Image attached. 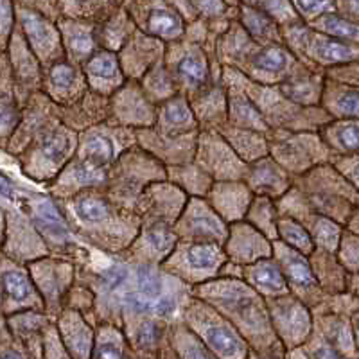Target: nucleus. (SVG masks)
<instances>
[{
  "mask_svg": "<svg viewBox=\"0 0 359 359\" xmlns=\"http://www.w3.org/2000/svg\"><path fill=\"white\" fill-rule=\"evenodd\" d=\"M182 320L196 332L212 354L221 359H246L253 358L252 348L245 336L237 331L236 325L224 314L208 302L192 294L185 306Z\"/></svg>",
  "mask_w": 359,
  "mask_h": 359,
  "instance_id": "nucleus-6",
  "label": "nucleus"
},
{
  "mask_svg": "<svg viewBox=\"0 0 359 359\" xmlns=\"http://www.w3.org/2000/svg\"><path fill=\"white\" fill-rule=\"evenodd\" d=\"M57 27L62 33L63 49L69 62L81 67L95 50L101 49L97 40V24L83 18L60 17Z\"/></svg>",
  "mask_w": 359,
  "mask_h": 359,
  "instance_id": "nucleus-30",
  "label": "nucleus"
},
{
  "mask_svg": "<svg viewBox=\"0 0 359 359\" xmlns=\"http://www.w3.org/2000/svg\"><path fill=\"white\" fill-rule=\"evenodd\" d=\"M194 13V20L200 18L210 24L217 34L224 33L229 25L237 18L233 15V6L226 0H187Z\"/></svg>",
  "mask_w": 359,
  "mask_h": 359,
  "instance_id": "nucleus-51",
  "label": "nucleus"
},
{
  "mask_svg": "<svg viewBox=\"0 0 359 359\" xmlns=\"http://www.w3.org/2000/svg\"><path fill=\"white\" fill-rule=\"evenodd\" d=\"M79 133L65 123H57L38 135L34 156L41 178L54 180L74 158L78 149Z\"/></svg>",
  "mask_w": 359,
  "mask_h": 359,
  "instance_id": "nucleus-18",
  "label": "nucleus"
},
{
  "mask_svg": "<svg viewBox=\"0 0 359 359\" xmlns=\"http://www.w3.org/2000/svg\"><path fill=\"white\" fill-rule=\"evenodd\" d=\"M232 70L237 81L241 83L246 94L252 97L255 107L261 110L269 130L318 131L323 124L332 118L322 107L297 104L282 94L277 85H262V83L248 79L241 72H237L236 69Z\"/></svg>",
  "mask_w": 359,
  "mask_h": 359,
  "instance_id": "nucleus-4",
  "label": "nucleus"
},
{
  "mask_svg": "<svg viewBox=\"0 0 359 359\" xmlns=\"http://www.w3.org/2000/svg\"><path fill=\"white\" fill-rule=\"evenodd\" d=\"M189 198L191 196L187 192L172 184L171 180H158L144 189L135 210L142 223H168L175 226Z\"/></svg>",
  "mask_w": 359,
  "mask_h": 359,
  "instance_id": "nucleus-19",
  "label": "nucleus"
},
{
  "mask_svg": "<svg viewBox=\"0 0 359 359\" xmlns=\"http://www.w3.org/2000/svg\"><path fill=\"white\" fill-rule=\"evenodd\" d=\"M92 358H135L123 327L111 322L95 323V341L94 348H92Z\"/></svg>",
  "mask_w": 359,
  "mask_h": 359,
  "instance_id": "nucleus-42",
  "label": "nucleus"
},
{
  "mask_svg": "<svg viewBox=\"0 0 359 359\" xmlns=\"http://www.w3.org/2000/svg\"><path fill=\"white\" fill-rule=\"evenodd\" d=\"M88 88L101 95H111L126 83V74L118 62V54L108 49L95 50L81 65Z\"/></svg>",
  "mask_w": 359,
  "mask_h": 359,
  "instance_id": "nucleus-29",
  "label": "nucleus"
},
{
  "mask_svg": "<svg viewBox=\"0 0 359 359\" xmlns=\"http://www.w3.org/2000/svg\"><path fill=\"white\" fill-rule=\"evenodd\" d=\"M239 278L248 282L250 286L257 290L264 298L291 293L286 277L275 257H266L252 264L239 266Z\"/></svg>",
  "mask_w": 359,
  "mask_h": 359,
  "instance_id": "nucleus-37",
  "label": "nucleus"
},
{
  "mask_svg": "<svg viewBox=\"0 0 359 359\" xmlns=\"http://www.w3.org/2000/svg\"><path fill=\"white\" fill-rule=\"evenodd\" d=\"M273 257L277 259L282 273L286 277L290 291L302 302L311 307V311L323 302L325 293L320 286L318 278L314 275L307 255L297 252L286 243L273 241Z\"/></svg>",
  "mask_w": 359,
  "mask_h": 359,
  "instance_id": "nucleus-17",
  "label": "nucleus"
},
{
  "mask_svg": "<svg viewBox=\"0 0 359 359\" xmlns=\"http://www.w3.org/2000/svg\"><path fill=\"white\" fill-rule=\"evenodd\" d=\"M339 264L352 273H359V237L354 232L343 230L341 241H339L338 252Z\"/></svg>",
  "mask_w": 359,
  "mask_h": 359,
  "instance_id": "nucleus-56",
  "label": "nucleus"
},
{
  "mask_svg": "<svg viewBox=\"0 0 359 359\" xmlns=\"http://www.w3.org/2000/svg\"><path fill=\"white\" fill-rule=\"evenodd\" d=\"M269 155L293 176H300L320 163L329 162L332 151L318 131L268 130Z\"/></svg>",
  "mask_w": 359,
  "mask_h": 359,
  "instance_id": "nucleus-8",
  "label": "nucleus"
},
{
  "mask_svg": "<svg viewBox=\"0 0 359 359\" xmlns=\"http://www.w3.org/2000/svg\"><path fill=\"white\" fill-rule=\"evenodd\" d=\"M332 155H358L359 118H331L318 130Z\"/></svg>",
  "mask_w": 359,
  "mask_h": 359,
  "instance_id": "nucleus-41",
  "label": "nucleus"
},
{
  "mask_svg": "<svg viewBox=\"0 0 359 359\" xmlns=\"http://www.w3.org/2000/svg\"><path fill=\"white\" fill-rule=\"evenodd\" d=\"M320 107L332 118H359V86L325 78Z\"/></svg>",
  "mask_w": 359,
  "mask_h": 359,
  "instance_id": "nucleus-39",
  "label": "nucleus"
},
{
  "mask_svg": "<svg viewBox=\"0 0 359 359\" xmlns=\"http://www.w3.org/2000/svg\"><path fill=\"white\" fill-rule=\"evenodd\" d=\"M334 168L339 169V172L343 175V178L347 180L348 184L359 191V160H354V162H348L347 165H343V163L336 162Z\"/></svg>",
  "mask_w": 359,
  "mask_h": 359,
  "instance_id": "nucleus-60",
  "label": "nucleus"
},
{
  "mask_svg": "<svg viewBox=\"0 0 359 359\" xmlns=\"http://www.w3.org/2000/svg\"><path fill=\"white\" fill-rule=\"evenodd\" d=\"M57 205L72 232L99 252H124L142 226L137 210L115 203L104 187L85 189Z\"/></svg>",
  "mask_w": 359,
  "mask_h": 359,
  "instance_id": "nucleus-2",
  "label": "nucleus"
},
{
  "mask_svg": "<svg viewBox=\"0 0 359 359\" xmlns=\"http://www.w3.org/2000/svg\"><path fill=\"white\" fill-rule=\"evenodd\" d=\"M15 57H13V67H15V74H17L18 81L25 83L27 86L38 88L41 85V63L33 53V49L29 47L25 38H18L15 41Z\"/></svg>",
  "mask_w": 359,
  "mask_h": 359,
  "instance_id": "nucleus-54",
  "label": "nucleus"
},
{
  "mask_svg": "<svg viewBox=\"0 0 359 359\" xmlns=\"http://www.w3.org/2000/svg\"><path fill=\"white\" fill-rule=\"evenodd\" d=\"M20 110L11 95L0 97V133H13L20 124Z\"/></svg>",
  "mask_w": 359,
  "mask_h": 359,
  "instance_id": "nucleus-58",
  "label": "nucleus"
},
{
  "mask_svg": "<svg viewBox=\"0 0 359 359\" xmlns=\"http://www.w3.org/2000/svg\"><path fill=\"white\" fill-rule=\"evenodd\" d=\"M291 4L307 24L325 13L336 11V0H291Z\"/></svg>",
  "mask_w": 359,
  "mask_h": 359,
  "instance_id": "nucleus-57",
  "label": "nucleus"
},
{
  "mask_svg": "<svg viewBox=\"0 0 359 359\" xmlns=\"http://www.w3.org/2000/svg\"><path fill=\"white\" fill-rule=\"evenodd\" d=\"M168 180H171L180 189H184L191 198H205L208 189L214 184L212 176L208 175L201 165H198L194 160L187 163L168 165Z\"/></svg>",
  "mask_w": 359,
  "mask_h": 359,
  "instance_id": "nucleus-46",
  "label": "nucleus"
},
{
  "mask_svg": "<svg viewBox=\"0 0 359 359\" xmlns=\"http://www.w3.org/2000/svg\"><path fill=\"white\" fill-rule=\"evenodd\" d=\"M223 81L226 85V99H229V124L245 130H255L268 133L269 126L262 117L261 110L255 107L241 83L233 76L230 67L223 65Z\"/></svg>",
  "mask_w": 359,
  "mask_h": 359,
  "instance_id": "nucleus-31",
  "label": "nucleus"
},
{
  "mask_svg": "<svg viewBox=\"0 0 359 359\" xmlns=\"http://www.w3.org/2000/svg\"><path fill=\"white\" fill-rule=\"evenodd\" d=\"M121 327L126 332L130 347L140 358H175L169 345V327L171 323L151 313L123 314Z\"/></svg>",
  "mask_w": 359,
  "mask_h": 359,
  "instance_id": "nucleus-16",
  "label": "nucleus"
},
{
  "mask_svg": "<svg viewBox=\"0 0 359 359\" xmlns=\"http://www.w3.org/2000/svg\"><path fill=\"white\" fill-rule=\"evenodd\" d=\"M2 291L6 297L15 304H20L25 307H34L38 302V287H34L33 277H29L22 269H8L4 271L2 278Z\"/></svg>",
  "mask_w": 359,
  "mask_h": 359,
  "instance_id": "nucleus-52",
  "label": "nucleus"
},
{
  "mask_svg": "<svg viewBox=\"0 0 359 359\" xmlns=\"http://www.w3.org/2000/svg\"><path fill=\"white\" fill-rule=\"evenodd\" d=\"M307 24V22H306ZM309 25L320 33L331 34V36L341 38V40L348 41H358L359 43V24L358 22H352L348 18L341 17L339 13H325L322 17L314 18L313 22H309Z\"/></svg>",
  "mask_w": 359,
  "mask_h": 359,
  "instance_id": "nucleus-55",
  "label": "nucleus"
},
{
  "mask_svg": "<svg viewBox=\"0 0 359 359\" xmlns=\"http://www.w3.org/2000/svg\"><path fill=\"white\" fill-rule=\"evenodd\" d=\"M323 85H325V72L306 65L277 86L282 94L297 102V104H302V107H320Z\"/></svg>",
  "mask_w": 359,
  "mask_h": 359,
  "instance_id": "nucleus-38",
  "label": "nucleus"
},
{
  "mask_svg": "<svg viewBox=\"0 0 359 359\" xmlns=\"http://www.w3.org/2000/svg\"><path fill=\"white\" fill-rule=\"evenodd\" d=\"M108 182V169H99L74 156L63 171L54 178V194L57 200L74 196L76 192L90 187H104Z\"/></svg>",
  "mask_w": 359,
  "mask_h": 359,
  "instance_id": "nucleus-35",
  "label": "nucleus"
},
{
  "mask_svg": "<svg viewBox=\"0 0 359 359\" xmlns=\"http://www.w3.org/2000/svg\"><path fill=\"white\" fill-rule=\"evenodd\" d=\"M176 243L178 236L172 224L142 223L133 243L124 252H121V255L130 262L160 266L171 255Z\"/></svg>",
  "mask_w": 359,
  "mask_h": 359,
  "instance_id": "nucleus-22",
  "label": "nucleus"
},
{
  "mask_svg": "<svg viewBox=\"0 0 359 359\" xmlns=\"http://www.w3.org/2000/svg\"><path fill=\"white\" fill-rule=\"evenodd\" d=\"M0 194L4 198H9V200L17 198V192H15V187L11 185V182L2 175H0Z\"/></svg>",
  "mask_w": 359,
  "mask_h": 359,
  "instance_id": "nucleus-62",
  "label": "nucleus"
},
{
  "mask_svg": "<svg viewBox=\"0 0 359 359\" xmlns=\"http://www.w3.org/2000/svg\"><path fill=\"white\" fill-rule=\"evenodd\" d=\"M336 13L359 24V0H336Z\"/></svg>",
  "mask_w": 359,
  "mask_h": 359,
  "instance_id": "nucleus-61",
  "label": "nucleus"
},
{
  "mask_svg": "<svg viewBox=\"0 0 359 359\" xmlns=\"http://www.w3.org/2000/svg\"><path fill=\"white\" fill-rule=\"evenodd\" d=\"M253 196L245 180H217L208 189L205 200L230 224L245 219Z\"/></svg>",
  "mask_w": 359,
  "mask_h": 359,
  "instance_id": "nucleus-27",
  "label": "nucleus"
},
{
  "mask_svg": "<svg viewBox=\"0 0 359 359\" xmlns=\"http://www.w3.org/2000/svg\"><path fill=\"white\" fill-rule=\"evenodd\" d=\"M189 102L201 130H219L221 126L229 124V99L223 76L201 92L191 95Z\"/></svg>",
  "mask_w": 359,
  "mask_h": 359,
  "instance_id": "nucleus-33",
  "label": "nucleus"
},
{
  "mask_svg": "<svg viewBox=\"0 0 359 359\" xmlns=\"http://www.w3.org/2000/svg\"><path fill=\"white\" fill-rule=\"evenodd\" d=\"M165 178H168L165 163L155 158L151 153H147L139 144H135L118 156L117 162L110 168L104 191L115 203L135 210V205L144 189L153 182Z\"/></svg>",
  "mask_w": 359,
  "mask_h": 359,
  "instance_id": "nucleus-5",
  "label": "nucleus"
},
{
  "mask_svg": "<svg viewBox=\"0 0 359 359\" xmlns=\"http://www.w3.org/2000/svg\"><path fill=\"white\" fill-rule=\"evenodd\" d=\"M237 22L259 43H286L284 34H282V25L262 9L237 2Z\"/></svg>",
  "mask_w": 359,
  "mask_h": 359,
  "instance_id": "nucleus-40",
  "label": "nucleus"
},
{
  "mask_svg": "<svg viewBox=\"0 0 359 359\" xmlns=\"http://www.w3.org/2000/svg\"><path fill=\"white\" fill-rule=\"evenodd\" d=\"M108 117H110V97L90 88L74 104L62 108V121L78 133L95 124L107 123Z\"/></svg>",
  "mask_w": 359,
  "mask_h": 359,
  "instance_id": "nucleus-36",
  "label": "nucleus"
},
{
  "mask_svg": "<svg viewBox=\"0 0 359 359\" xmlns=\"http://www.w3.org/2000/svg\"><path fill=\"white\" fill-rule=\"evenodd\" d=\"M336 253L327 252L316 246L309 255L311 268L318 278L323 293H341L345 290V275L338 262L334 261Z\"/></svg>",
  "mask_w": 359,
  "mask_h": 359,
  "instance_id": "nucleus-47",
  "label": "nucleus"
},
{
  "mask_svg": "<svg viewBox=\"0 0 359 359\" xmlns=\"http://www.w3.org/2000/svg\"><path fill=\"white\" fill-rule=\"evenodd\" d=\"M266 306L275 334L286 348V354L306 343L314 327L313 311L306 302L293 293H286L266 298Z\"/></svg>",
  "mask_w": 359,
  "mask_h": 359,
  "instance_id": "nucleus-11",
  "label": "nucleus"
},
{
  "mask_svg": "<svg viewBox=\"0 0 359 359\" xmlns=\"http://www.w3.org/2000/svg\"><path fill=\"white\" fill-rule=\"evenodd\" d=\"M230 224L219 216L205 198H189L180 217L175 223V232L182 241L216 243L224 246Z\"/></svg>",
  "mask_w": 359,
  "mask_h": 359,
  "instance_id": "nucleus-14",
  "label": "nucleus"
},
{
  "mask_svg": "<svg viewBox=\"0 0 359 359\" xmlns=\"http://www.w3.org/2000/svg\"><path fill=\"white\" fill-rule=\"evenodd\" d=\"M135 31H137V25H135L133 18L128 13V9L123 6L114 15H110L107 20H102L97 24L99 45H101V49L118 53Z\"/></svg>",
  "mask_w": 359,
  "mask_h": 359,
  "instance_id": "nucleus-44",
  "label": "nucleus"
},
{
  "mask_svg": "<svg viewBox=\"0 0 359 359\" xmlns=\"http://www.w3.org/2000/svg\"><path fill=\"white\" fill-rule=\"evenodd\" d=\"M124 6V0H60L62 17L83 18V20L99 22L107 20L117 9Z\"/></svg>",
  "mask_w": 359,
  "mask_h": 359,
  "instance_id": "nucleus-48",
  "label": "nucleus"
},
{
  "mask_svg": "<svg viewBox=\"0 0 359 359\" xmlns=\"http://www.w3.org/2000/svg\"><path fill=\"white\" fill-rule=\"evenodd\" d=\"M43 86L47 97L53 99L62 108L74 104L88 90L83 69L69 60H62L47 67Z\"/></svg>",
  "mask_w": 359,
  "mask_h": 359,
  "instance_id": "nucleus-25",
  "label": "nucleus"
},
{
  "mask_svg": "<svg viewBox=\"0 0 359 359\" xmlns=\"http://www.w3.org/2000/svg\"><path fill=\"white\" fill-rule=\"evenodd\" d=\"M192 294L224 314L245 336L253 358H286L269 320L266 298L239 277H219L192 286Z\"/></svg>",
  "mask_w": 359,
  "mask_h": 359,
  "instance_id": "nucleus-1",
  "label": "nucleus"
},
{
  "mask_svg": "<svg viewBox=\"0 0 359 359\" xmlns=\"http://www.w3.org/2000/svg\"><path fill=\"white\" fill-rule=\"evenodd\" d=\"M194 162L217 180H245L248 163L233 151L217 130H201L198 135V146Z\"/></svg>",
  "mask_w": 359,
  "mask_h": 359,
  "instance_id": "nucleus-15",
  "label": "nucleus"
},
{
  "mask_svg": "<svg viewBox=\"0 0 359 359\" xmlns=\"http://www.w3.org/2000/svg\"><path fill=\"white\" fill-rule=\"evenodd\" d=\"M214 54L221 65L262 85H280L306 67L286 43L264 45L253 40L237 18L217 36Z\"/></svg>",
  "mask_w": 359,
  "mask_h": 359,
  "instance_id": "nucleus-3",
  "label": "nucleus"
},
{
  "mask_svg": "<svg viewBox=\"0 0 359 359\" xmlns=\"http://www.w3.org/2000/svg\"><path fill=\"white\" fill-rule=\"evenodd\" d=\"M108 123L133 130L155 126L156 104L147 99L137 79H126V83L110 97Z\"/></svg>",
  "mask_w": 359,
  "mask_h": 359,
  "instance_id": "nucleus-21",
  "label": "nucleus"
},
{
  "mask_svg": "<svg viewBox=\"0 0 359 359\" xmlns=\"http://www.w3.org/2000/svg\"><path fill=\"white\" fill-rule=\"evenodd\" d=\"M137 144V133L133 128L118 126L111 123L95 124L92 128L79 131L76 158L99 169H108Z\"/></svg>",
  "mask_w": 359,
  "mask_h": 359,
  "instance_id": "nucleus-10",
  "label": "nucleus"
},
{
  "mask_svg": "<svg viewBox=\"0 0 359 359\" xmlns=\"http://www.w3.org/2000/svg\"><path fill=\"white\" fill-rule=\"evenodd\" d=\"M135 133H137V144L144 147L147 153H151L160 162L165 163V168L176 165V163L192 162L196 155L200 131L184 135V137H165L151 126L135 130Z\"/></svg>",
  "mask_w": 359,
  "mask_h": 359,
  "instance_id": "nucleus-24",
  "label": "nucleus"
},
{
  "mask_svg": "<svg viewBox=\"0 0 359 359\" xmlns=\"http://www.w3.org/2000/svg\"><path fill=\"white\" fill-rule=\"evenodd\" d=\"M169 345H171L175 358L216 359V355L205 345L203 339L192 331L184 320H176L169 327Z\"/></svg>",
  "mask_w": 359,
  "mask_h": 359,
  "instance_id": "nucleus-45",
  "label": "nucleus"
},
{
  "mask_svg": "<svg viewBox=\"0 0 359 359\" xmlns=\"http://www.w3.org/2000/svg\"><path fill=\"white\" fill-rule=\"evenodd\" d=\"M139 83L140 86H142L144 94L147 95V99L151 102H155L156 107L162 104L163 101L171 99L172 95L180 94L178 86H176L168 65L163 62V57L144 74Z\"/></svg>",
  "mask_w": 359,
  "mask_h": 359,
  "instance_id": "nucleus-49",
  "label": "nucleus"
},
{
  "mask_svg": "<svg viewBox=\"0 0 359 359\" xmlns=\"http://www.w3.org/2000/svg\"><path fill=\"white\" fill-rule=\"evenodd\" d=\"M224 252L230 262L239 266L252 264L261 259L273 257V241L268 239L246 219L230 223Z\"/></svg>",
  "mask_w": 359,
  "mask_h": 359,
  "instance_id": "nucleus-23",
  "label": "nucleus"
},
{
  "mask_svg": "<svg viewBox=\"0 0 359 359\" xmlns=\"http://www.w3.org/2000/svg\"><path fill=\"white\" fill-rule=\"evenodd\" d=\"M226 142L233 147V151L241 156L246 163L255 162L262 156L269 155V146L266 133L255 130H245V128H236L230 124H224L219 130Z\"/></svg>",
  "mask_w": 359,
  "mask_h": 359,
  "instance_id": "nucleus-43",
  "label": "nucleus"
},
{
  "mask_svg": "<svg viewBox=\"0 0 359 359\" xmlns=\"http://www.w3.org/2000/svg\"><path fill=\"white\" fill-rule=\"evenodd\" d=\"M156 131L165 137H184L201 131L196 115L185 94H176L156 107Z\"/></svg>",
  "mask_w": 359,
  "mask_h": 359,
  "instance_id": "nucleus-34",
  "label": "nucleus"
},
{
  "mask_svg": "<svg viewBox=\"0 0 359 359\" xmlns=\"http://www.w3.org/2000/svg\"><path fill=\"white\" fill-rule=\"evenodd\" d=\"M278 207L277 201L271 200L268 196H261L255 194L248 207L245 219L250 224H253L255 229L261 230L268 239L277 241L278 232H277V219H278Z\"/></svg>",
  "mask_w": 359,
  "mask_h": 359,
  "instance_id": "nucleus-50",
  "label": "nucleus"
},
{
  "mask_svg": "<svg viewBox=\"0 0 359 359\" xmlns=\"http://www.w3.org/2000/svg\"><path fill=\"white\" fill-rule=\"evenodd\" d=\"M34 286L43 298L45 311L49 318L56 320L67 307V298L78 278V268L67 259H41L31 266Z\"/></svg>",
  "mask_w": 359,
  "mask_h": 359,
  "instance_id": "nucleus-13",
  "label": "nucleus"
},
{
  "mask_svg": "<svg viewBox=\"0 0 359 359\" xmlns=\"http://www.w3.org/2000/svg\"><path fill=\"white\" fill-rule=\"evenodd\" d=\"M226 261L229 257H226L224 246L216 245V243L178 239L171 255L160 264V268L192 287L219 277Z\"/></svg>",
  "mask_w": 359,
  "mask_h": 359,
  "instance_id": "nucleus-9",
  "label": "nucleus"
},
{
  "mask_svg": "<svg viewBox=\"0 0 359 359\" xmlns=\"http://www.w3.org/2000/svg\"><path fill=\"white\" fill-rule=\"evenodd\" d=\"M124 8L142 33L165 43L184 38L187 22L172 0H126Z\"/></svg>",
  "mask_w": 359,
  "mask_h": 359,
  "instance_id": "nucleus-12",
  "label": "nucleus"
},
{
  "mask_svg": "<svg viewBox=\"0 0 359 359\" xmlns=\"http://www.w3.org/2000/svg\"><path fill=\"white\" fill-rule=\"evenodd\" d=\"M351 325H352V334H354V341H355V347L359 348V309L352 314V320H351Z\"/></svg>",
  "mask_w": 359,
  "mask_h": 359,
  "instance_id": "nucleus-63",
  "label": "nucleus"
},
{
  "mask_svg": "<svg viewBox=\"0 0 359 359\" xmlns=\"http://www.w3.org/2000/svg\"><path fill=\"white\" fill-rule=\"evenodd\" d=\"M277 232L278 241L286 243L287 246H291L297 252L304 253L307 257L316 250V243H314L309 230L300 221L290 216V214H278Z\"/></svg>",
  "mask_w": 359,
  "mask_h": 359,
  "instance_id": "nucleus-53",
  "label": "nucleus"
},
{
  "mask_svg": "<svg viewBox=\"0 0 359 359\" xmlns=\"http://www.w3.org/2000/svg\"><path fill=\"white\" fill-rule=\"evenodd\" d=\"M117 54L126 78L140 81L144 74L163 57L165 41L149 36V34L142 33L140 29H137Z\"/></svg>",
  "mask_w": 359,
  "mask_h": 359,
  "instance_id": "nucleus-26",
  "label": "nucleus"
},
{
  "mask_svg": "<svg viewBox=\"0 0 359 359\" xmlns=\"http://www.w3.org/2000/svg\"><path fill=\"white\" fill-rule=\"evenodd\" d=\"M56 325L70 358H92V348H94L95 341V325L90 322V318L83 311L65 307L62 314L56 318Z\"/></svg>",
  "mask_w": 359,
  "mask_h": 359,
  "instance_id": "nucleus-32",
  "label": "nucleus"
},
{
  "mask_svg": "<svg viewBox=\"0 0 359 359\" xmlns=\"http://www.w3.org/2000/svg\"><path fill=\"white\" fill-rule=\"evenodd\" d=\"M13 27L11 0H0V36H9Z\"/></svg>",
  "mask_w": 359,
  "mask_h": 359,
  "instance_id": "nucleus-59",
  "label": "nucleus"
},
{
  "mask_svg": "<svg viewBox=\"0 0 359 359\" xmlns=\"http://www.w3.org/2000/svg\"><path fill=\"white\" fill-rule=\"evenodd\" d=\"M245 182L253 194H261L277 201L294 185V176L284 169L271 155L248 163Z\"/></svg>",
  "mask_w": 359,
  "mask_h": 359,
  "instance_id": "nucleus-28",
  "label": "nucleus"
},
{
  "mask_svg": "<svg viewBox=\"0 0 359 359\" xmlns=\"http://www.w3.org/2000/svg\"><path fill=\"white\" fill-rule=\"evenodd\" d=\"M18 20H20L24 38L41 65L50 67L62 60H67L57 22H53L49 17H45L43 13L31 8L18 9Z\"/></svg>",
  "mask_w": 359,
  "mask_h": 359,
  "instance_id": "nucleus-20",
  "label": "nucleus"
},
{
  "mask_svg": "<svg viewBox=\"0 0 359 359\" xmlns=\"http://www.w3.org/2000/svg\"><path fill=\"white\" fill-rule=\"evenodd\" d=\"M163 62L178 86V92L187 97L201 92L223 76V65L216 60V54L187 38L165 43Z\"/></svg>",
  "mask_w": 359,
  "mask_h": 359,
  "instance_id": "nucleus-7",
  "label": "nucleus"
}]
</instances>
